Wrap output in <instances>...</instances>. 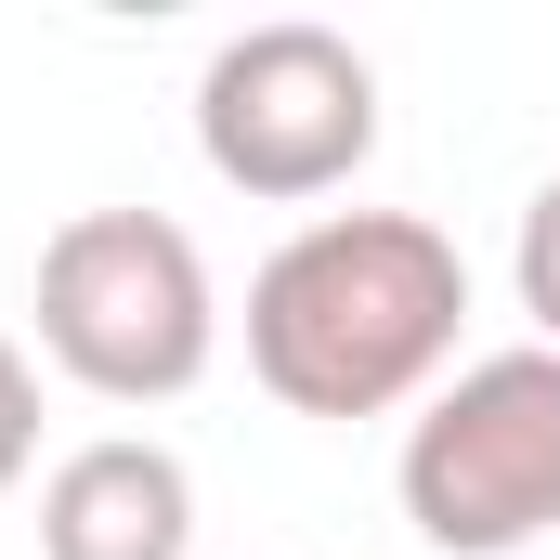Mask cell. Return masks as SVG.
I'll use <instances>...</instances> for the list:
<instances>
[{
    "mask_svg": "<svg viewBox=\"0 0 560 560\" xmlns=\"http://www.w3.org/2000/svg\"><path fill=\"white\" fill-rule=\"evenodd\" d=\"M469 261L418 209H313L248 275V378L287 418H405L456 378Z\"/></svg>",
    "mask_w": 560,
    "mask_h": 560,
    "instance_id": "cell-1",
    "label": "cell"
},
{
    "mask_svg": "<svg viewBox=\"0 0 560 560\" xmlns=\"http://www.w3.org/2000/svg\"><path fill=\"white\" fill-rule=\"evenodd\" d=\"M39 352L105 392V405H170L222 352V287L209 248L170 209H79L39 248Z\"/></svg>",
    "mask_w": 560,
    "mask_h": 560,
    "instance_id": "cell-2",
    "label": "cell"
},
{
    "mask_svg": "<svg viewBox=\"0 0 560 560\" xmlns=\"http://www.w3.org/2000/svg\"><path fill=\"white\" fill-rule=\"evenodd\" d=\"M392 495L443 560H522L535 535H560V352H482L405 418Z\"/></svg>",
    "mask_w": 560,
    "mask_h": 560,
    "instance_id": "cell-3",
    "label": "cell"
},
{
    "mask_svg": "<svg viewBox=\"0 0 560 560\" xmlns=\"http://www.w3.org/2000/svg\"><path fill=\"white\" fill-rule=\"evenodd\" d=\"M196 156L261 196V209H313L339 196L365 156H378V66L365 39L275 13V26H235L209 66H196Z\"/></svg>",
    "mask_w": 560,
    "mask_h": 560,
    "instance_id": "cell-4",
    "label": "cell"
},
{
    "mask_svg": "<svg viewBox=\"0 0 560 560\" xmlns=\"http://www.w3.org/2000/svg\"><path fill=\"white\" fill-rule=\"evenodd\" d=\"M39 560H196V469L156 430H92L39 482Z\"/></svg>",
    "mask_w": 560,
    "mask_h": 560,
    "instance_id": "cell-5",
    "label": "cell"
},
{
    "mask_svg": "<svg viewBox=\"0 0 560 560\" xmlns=\"http://www.w3.org/2000/svg\"><path fill=\"white\" fill-rule=\"evenodd\" d=\"M509 287H522V313H535V339L560 352V170L522 196V235H509Z\"/></svg>",
    "mask_w": 560,
    "mask_h": 560,
    "instance_id": "cell-6",
    "label": "cell"
},
{
    "mask_svg": "<svg viewBox=\"0 0 560 560\" xmlns=\"http://www.w3.org/2000/svg\"><path fill=\"white\" fill-rule=\"evenodd\" d=\"M39 469V352L0 326V495Z\"/></svg>",
    "mask_w": 560,
    "mask_h": 560,
    "instance_id": "cell-7",
    "label": "cell"
}]
</instances>
